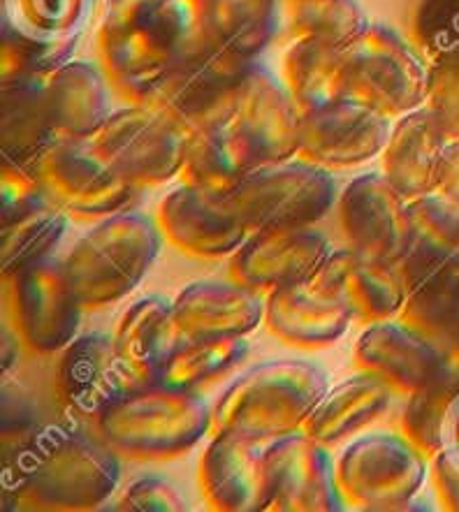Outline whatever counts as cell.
I'll use <instances>...</instances> for the list:
<instances>
[{
    "mask_svg": "<svg viewBox=\"0 0 459 512\" xmlns=\"http://www.w3.org/2000/svg\"><path fill=\"white\" fill-rule=\"evenodd\" d=\"M112 508L123 512H186L188 501L172 480L163 475H142L121 489Z\"/></svg>",
    "mask_w": 459,
    "mask_h": 512,
    "instance_id": "cell-43",
    "label": "cell"
},
{
    "mask_svg": "<svg viewBox=\"0 0 459 512\" xmlns=\"http://www.w3.org/2000/svg\"><path fill=\"white\" fill-rule=\"evenodd\" d=\"M214 45L239 56L258 58L283 24L281 0H207Z\"/></svg>",
    "mask_w": 459,
    "mask_h": 512,
    "instance_id": "cell-32",
    "label": "cell"
},
{
    "mask_svg": "<svg viewBox=\"0 0 459 512\" xmlns=\"http://www.w3.org/2000/svg\"><path fill=\"white\" fill-rule=\"evenodd\" d=\"M121 482L119 455L77 427H47L24 443L7 489L19 503L45 510H98Z\"/></svg>",
    "mask_w": 459,
    "mask_h": 512,
    "instance_id": "cell-2",
    "label": "cell"
},
{
    "mask_svg": "<svg viewBox=\"0 0 459 512\" xmlns=\"http://www.w3.org/2000/svg\"><path fill=\"white\" fill-rule=\"evenodd\" d=\"M153 218L174 251L200 260L230 258L251 234L221 200L186 184L160 200Z\"/></svg>",
    "mask_w": 459,
    "mask_h": 512,
    "instance_id": "cell-22",
    "label": "cell"
},
{
    "mask_svg": "<svg viewBox=\"0 0 459 512\" xmlns=\"http://www.w3.org/2000/svg\"><path fill=\"white\" fill-rule=\"evenodd\" d=\"M28 163L49 200L68 216L100 221L135 209L142 197L86 140H56Z\"/></svg>",
    "mask_w": 459,
    "mask_h": 512,
    "instance_id": "cell-10",
    "label": "cell"
},
{
    "mask_svg": "<svg viewBox=\"0 0 459 512\" xmlns=\"http://www.w3.org/2000/svg\"><path fill=\"white\" fill-rule=\"evenodd\" d=\"M112 339L135 387L158 385L167 360L184 341L174 323L172 302L160 295L135 299L116 320Z\"/></svg>",
    "mask_w": 459,
    "mask_h": 512,
    "instance_id": "cell-24",
    "label": "cell"
},
{
    "mask_svg": "<svg viewBox=\"0 0 459 512\" xmlns=\"http://www.w3.org/2000/svg\"><path fill=\"white\" fill-rule=\"evenodd\" d=\"M105 0H5V14L19 31L49 42H79Z\"/></svg>",
    "mask_w": 459,
    "mask_h": 512,
    "instance_id": "cell-35",
    "label": "cell"
},
{
    "mask_svg": "<svg viewBox=\"0 0 459 512\" xmlns=\"http://www.w3.org/2000/svg\"><path fill=\"white\" fill-rule=\"evenodd\" d=\"M253 61L221 45L198 49L179 58L142 105H149L186 135L225 126L232 119L237 91Z\"/></svg>",
    "mask_w": 459,
    "mask_h": 512,
    "instance_id": "cell-9",
    "label": "cell"
},
{
    "mask_svg": "<svg viewBox=\"0 0 459 512\" xmlns=\"http://www.w3.org/2000/svg\"><path fill=\"white\" fill-rule=\"evenodd\" d=\"M459 394V367L448 360V369L425 387L408 394L399 415V431L432 459L441 452L443 424L448 408Z\"/></svg>",
    "mask_w": 459,
    "mask_h": 512,
    "instance_id": "cell-36",
    "label": "cell"
},
{
    "mask_svg": "<svg viewBox=\"0 0 459 512\" xmlns=\"http://www.w3.org/2000/svg\"><path fill=\"white\" fill-rule=\"evenodd\" d=\"M96 429L116 455L172 459L186 455L214 429V406L195 390L135 387L102 415Z\"/></svg>",
    "mask_w": 459,
    "mask_h": 512,
    "instance_id": "cell-5",
    "label": "cell"
},
{
    "mask_svg": "<svg viewBox=\"0 0 459 512\" xmlns=\"http://www.w3.org/2000/svg\"><path fill=\"white\" fill-rule=\"evenodd\" d=\"M429 478L434 482V492L446 510L459 512V464L446 452H436L429 462Z\"/></svg>",
    "mask_w": 459,
    "mask_h": 512,
    "instance_id": "cell-44",
    "label": "cell"
},
{
    "mask_svg": "<svg viewBox=\"0 0 459 512\" xmlns=\"http://www.w3.org/2000/svg\"><path fill=\"white\" fill-rule=\"evenodd\" d=\"M214 45L207 0H105L96 58L112 91L142 105L179 58Z\"/></svg>",
    "mask_w": 459,
    "mask_h": 512,
    "instance_id": "cell-1",
    "label": "cell"
},
{
    "mask_svg": "<svg viewBox=\"0 0 459 512\" xmlns=\"http://www.w3.org/2000/svg\"><path fill=\"white\" fill-rule=\"evenodd\" d=\"M429 462L432 459L402 431H369L339 452V492L355 510H413Z\"/></svg>",
    "mask_w": 459,
    "mask_h": 512,
    "instance_id": "cell-8",
    "label": "cell"
},
{
    "mask_svg": "<svg viewBox=\"0 0 459 512\" xmlns=\"http://www.w3.org/2000/svg\"><path fill=\"white\" fill-rule=\"evenodd\" d=\"M228 128L249 170L283 163L300 153V107L283 79L258 58L239 86Z\"/></svg>",
    "mask_w": 459,
    "mask_h": 512,
    "instance_id": "cell-12",
    "label": "cell"
},
{
    "mask_svg": "<svg viewBox=\"0 0 459 512\" xmlns=\"http://www.w3.org/2000/svg\"><path fill=\"white\" fill-rule=\"evenodd\" d=\"M135 390L112 334L89 332L61 350L56 367V394L75 420L98 422L116 401Z\"/></svg>",
    "mask_w": 459,
    "mask_h": 512,
    "instance_id": "cell-18",
    "label": "cell"
},
{
    "mask_svg": "<svg viewBox=\"0 0 459 512\" xmlns=\"http://www.w3.org/2000/svg\"><path fill=\"white\" fill-rule=\"evenodd\" d=\"M249 341H181L167 360L158 385L181 387V390L200 392L204 385L237 371L249 360Z\"/></svg>",
    "mask_w": 459,
    "mask_h": 512,
    "instance_id": "cell-34",
    "label": "cell"
},
{
    "mask_svg": "<svg viewBox=\"0 0 459 512\" xmlns=\"http://www.w3.org/2000/svg\"><path fill=\"white\" fill-rule=\"evenodd\" d=\"M411 35L427 63L459 56V0H418Z\"/></svg>",
    "mask_w": 459,
    "mask_h": 512,
    "instance_id": "cell-40",
    "label": "cell"
},
{
    "mask_svg": "<svg viewBox=\"0 0 459 512\" xmlns=\"http://www.w3.org/2000/svg\"><path fill=\"white\" fill-rule=\"evenodd\" d=\"M267 485L272 512H339L346 508L337 459L304 431L267 443Z\"/></svg>",
    "mask_w": 459,
    "mask_h": 512,
    "instance_id": "cell-16",
    "label": "cell"
},
{
    "mask_svg": "<svg viewBox=\"0 0 459 512\" xmlns=\"http://www.w3.org/2000/svg\"><path fill=\"white\" fill-rule=\"evenodd\" d=\"M5 281L10 283L14 332L31 353H61L77 339L84 306L70 288L63 260L49 255Z\"/></svg>",
    "mask_w": 459,
    "mask_h": 512,
    "instance_id": "cell-13",
    "label": "cell"
},
{
    "mask_svg": "<svg viewBox=\"0 0 459 512\" xmlns=\"http://www.w3.org/2000/svg\"><path fill=\"white\" fill-rule=\"evenodd\" d=\"M309 288L344 304L353 320L367 325L399 318L406 302L399 267L357 253L351 246L332 251Z\"/></svg>",
    "mask_w": 459,
    "mask_h": 512,
    "instance_id": "cell-21",
    "label": "cell"
},
{
    "mask_svg": "<svg viewBox=\"0 0 459 512\" xmlns=\"http://www.w3.org/2000/svg\"><path fill=\"white\" fill-rule=\"evenodd\" d=\"M186 137L149 105H128L109 114L86 142L123 181L149 190L179 179Z\"/></svg>",
    "mask_w": 459,
    "mask_h": 512,
    "instance_id": "cell-11",
    "label": "cell"
},
{
    "mask_svg": "<svg viewBox=\"0 0 459 512\" xmlns=\"http://www.w3.org/2000/svg\"><path fill=\"white\" fill-rule=\"evenodd\" d=\"M334 248L323 232L311 228H276L251 232L230 255L228 274L260 295L309 285Z\"/></svg>",
    "mask_w": 459,
    "mask_h": 512,
    "instance_id": "cell-15",
    "label": "cell"
},
{
    "mask_svg": "<svg viewBox=\"0 0 459 512\" xmlns=\"http://www.w3.org/2000/svg\"><path fill=\"white\" fill-rule=\"evenodd\" d=\"M353 323L351 311L309 285L276 290L265 297V325L276 339L295 348L316 350L337 343Z\"/></svg>",
    "mask_w": 459,
    "mask_h": 512,
    "instance_id": "cell-27",
    "label": "cell"
},
{
    "mask_svg": "<svg viewBox=\"0 0 459 512\" xmlns=\"http://www.w3.org/2000/svg\"><path fill=\"white\" fill-rule=\"evenodd\" d=\"M290 38H316L348 47L371 24L360 0H281Z\"/></svg>",
    "mask_w": 459,
    "mask_h": 512,
    "instance_id": "cell-33",
    "label": "cell"
},
{
    "mask_svg": "<svg viewBox=\"0 0 459 512\" xmlns=\"http://www.w3.org/2000/svg\"><path fill=\"white\" fill-rule=\"evenodd\" d=\"M441 452H446L450 459H455L459 464V394L455 397L453 404H450L446 424H443Z\"/></svg>",
    "mask_w": 459,
    "mask_h": 512,
    "instance_id": "cell-46",
    "label": "cell"
},
{
    "mask_svg": "<svg viewBox=\"0 0 459 512\" xmlns=\"http://www.w3.org/2000/svg\"><path fill=\"white\" fill-rule=\"evenodd\" d=\"M436 193L459 207V140L448 144L446 156H443L439 188H436Z\"/></svg>",
    "mask_w": 459,
    "mask_h": 512,
    "instance_id": "cell-45",
    "label": "cell"
},
{
    "mask_svg": "<svg viewBox=\"0 0 459 512\" xmlns=\"http://www.w3.org/2000/svg\"><path fill=\"white\" fill-rule=\"evenodd\" d=\"M425 107L450 142L459 140V56L429 63Z\"/></svg>",
    "mask_w": 459,
    "mask_h": 512,
    "instance_id": "cell-42",
    "label": "cell"
},
{
    "mask_svg": "<svg viewBox=\"0 0 459 512\" xmlns=\"http://www.w3.org/2000/svg\"><path fill=\"white\" fill-rule=\"evenodd\" d=\"M0 195H3V228L35 214V211L56 207L42 190L31 163L3 158V174H0Z\"/></svg>",
    "mask_w": 459,
    "mask_h": 512,
    "instance_id": "cell-41",
    "label": "cell"
},
{
    "mask_svg": "<svg viewBox=\"0 0 459 512\" xmlns=\"http://www.w3.org/2000/svg\"><path fill=\"white\" fill-rule=\"evenodd\" d=\"M165 239L156 218L130 209L100 218L63 258L70 288L84 309L130 297L156 265Z\"/></svg>",
    "mask_w": 459,
    "mask_h": 512,
    "instance_id": "cell-4",
    "label": "cell"
},
{
    "mask_svg": "<svg viewBox=\"0 0 459 512\" xmlns=\"http://www.w3.org/2000/svg\"><path fill=\"white\" fill-rule=\"evenodd\" d=\"M450 140L427 107L402 116L392 126L381 153L383 174L406 200L432 195L439 188L441 165Z\"/></svg>",
    "mask_w": 459,
    "mask_h": 512,
    "instance_id": "cell-25",
    "label": "cell"
},
{
    "mask_svg": "<svg viewBox=\"0 0 459 512\" xmlns=\"http://www.w3.org/2000/svg\"><path fill=\"white\" fill-rule=\"evenodd\" d=\"M68 230V214L58 207H49L21 218L3 228V248H0V269L3 279L17 274L33 262L45 260Z\"/></svg>",
    "mask_w": 459,
    "mask_h": 512,
    "instance_id": "cell-38",
    "label": "cell"
},
{
    "mask_svg": "<svg viewBox=\"0 0 459 512\" xmlns=\"http://www.w3.org/2000/svg\"><path fill=\"white\" fill-rule=\"evenodd\" d=\"M429 63L395 28L371 21L344 49V98L374 107L390 119L425 107Z\"/></svg>",
    "mask_w": 459,
    "mask_h": 512,
    "instance_id": "cell-7",
    "label": "cell"
},
{
    "mask_svg": "<svg viewBox=\"0 0 459 512\" xmlns=\"http://www.w3.org/2000/svg\"><path fill=\"white\" fill-rule=\"evenodd\" d=\"M200 494L216 512L267 510V443L216 431L198 468Z\"/></svg>",
    "mask_w": 459,
    "mask_h": 512,
    "instance_id": "cell-20",
    "label": "cell"
},
{
    "mask_svg": "<svg viewBox=\"0 0 459 512\" xmlns=\"http://www.w3.org/2000/svg\"><path fill=\"white\" fill-rule=\"evenodd\" d=\"M355 367L381 378L395 394L408 397L448 369V355L404 320H378L357 336Z\"/></svg>",
    "mask_w": 459,
    "mask_h": 512,
    "instance_id": "cell-19",
    "label": "cell"
},
{
    "mask_svg": "<svg viewBox=\"0 0 459 512\" xmlns=\"http://www.w3.org/2000/svg\"><path fill=\"white\" fill-rule=\"evenodd\" d=\"M344 49L316 38L290 42L281 61V79L302 114L344 98Z\"/></svg>",
    "mask_w": 459,
    "mask_h": 512,
    "instance_id": "cell-30",
    "label": "cell"
},
{
    "mask_svg": "<svg viewBox=\"0 0 459 512\" xmlns=\"http://www.w3.org/2000/svg\"><path fill=\"white\" fill-rule=\"evenodd\" d=\"M339 193L332 170L290 158L255 167L221 202L249 232L311 228L337 207Z\"/></svg>",
    "mask_w": 459,
    "mask_h": 512,
    "instance_id": "cell-6",
    "label": "cell"
},
{
    "mask_svg": "<svg viewBox=\"0 0 459 512\" xmlns=\"http://www.w3.org/2000/svg\"><path fill=\"white\" fill-rule=\"evenodd\" d=\"M47 77L0 82V151L5 160L28 163L56 142L47 109Z\"/></svg>",
    "mask_w": 459,
    "mask_h": 512,
    "instance_id": "cell-29",
    "label": "cell"
},
{
    "mask_svg": "<svg viewBox=\"0 0 459 512\" xmlns=\"http://www.w3.org/2000/svg\"><path fill=\"white\" fill-rule=\"evenodd\" d=\"M330 387V376L318 362H260L239 373L216 399L214 431L260 443L295 434Z\"/></svg>",
    "mask_w": 459,
    "mask_h": 512,
    "instance_id": "cell-3",
    "label": "cell"
},
{
    "mask_svg": "<svg viewBox=\"0 0 459 512\" xmlns=\"http://www.w3.org/2000/svg\"><path fill=\"white\" fill-rule=\"evenodd\" d=\"M392 397L395 392L381 378L357 369L355 376L327 390L302 431L313 441L332 448L348 438H355L378 418H383L392 404Z\"/></svg>",
    "mask_w": 459,
    "mask_h": 512,
    "instance_id": "cell-28",
    "label": "cell"
},
{
    "mask_svg": "<svg viewBox=\"0 0 459 512\" xmlns=\"http://www.w3.org/2000/svg\"><path fill=\"white\" fill-rule=\"evenodd\" d=\"M249 172L228 123L195 130L186 137L181 184L200 190L211 200H223Z\"/></svg>",
    "mask_w": 459,
    "mask_h": 512,
    "instance_id": "cell-31",
    "label": "cell"
},
{
    "mask_svg": "<svg viewBox=\"0 0 459 512\" xmlns=\"http://www.w3.org/2000/svg\"><path fill=\"white\" fill-rule=\"evenodd\" d=\"M413 248L459 274V207L439 193L408 202Z\"/></svg>",
    "mask_w": 459,
    "mask_h": 512,
    "instance_id": "cell-37",
    "label": "cell"
},
{
    "mask_svg": "<svg viewBox=\"0 0 459 512\" xmlns=\"http://www.w3.org/2000/svg\"><path fill=\"white\" fill-rule=\"evenodd\" d=\"M408 202L383 172H364L348 181L334 207L346 244L369 258L397 265L413 246Z\"/></svg>",
    "mask_w": 459,
    "mask_h": 512,
    "instance_id": "cell-14",
    "label": "cell"
},
{
    "mask_svg": "<svg viewBox=\"0 0 459 512\" xmlns=\"http://www.w3.org/2000/svg\"><path fill=\"white\" fill-rule=\"evenodd\" d=\"M395 119L362 105L351 98H341L330 105L302 114L300 153L325 170H346L369 163L381 156L390 140Z\"/></svg>",
    "mask_w": 459,
    "mask_h": 512,
    "instance_id": "cell-17",
    "label": "cell"
},
{
    "mask_svg": "<svg viewBox=\"0 0 459 512\" xmlns=\"http://www.w3.org/2000/svg\"><path fill=\"white\" fill-rule=\"evenodd\" d=\"M79 42H49L19 31L10 19L3 17L0 38V82L19 77L51 75L61 65L75 58Z\"/></svg>",
    "mask_w": 459,
    "mask_h": 512,
    "instance_id": "cell-39",
    "label": "cell"
},
{
    "mask_svg": "<svg viewBox=\"0 0 459 512\" xmlns=\"http://www.w3.org/2000/svg\"><path fill=\"white\" fill-rule=\"evenodd\" d=\"M112 86L98 61L72 58L47 77L49 123L56 140H91L112 109Z\"/></svg>",
    "mask_w": 459,
    "mask_h": 512,
    "instance_id": "cell-26",
    "label": "cell"
},
{
    "mask_svg": "<svg viewBox=\"0 0 459 512\" xmlns=\"http://www.w3.org/2000/svg\"><path fill=\"white\" fill-rule=\"evenodd\" d=\"M184 341L246 339L265 323V295L237 281H195L172 299Z\"/></svg>",
    "mask_w": 459,
    "mask_h": 512,
    "instance_id": "cell-23",
    "label": "cell"
}]
</instances>
